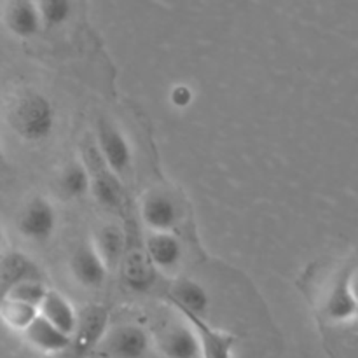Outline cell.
<instances>
[{
    "instance_id": "obj_1",
    "label": "cell",
    "mask_w": 358,
    "mask_h": 358,
    "mask_svg": "<svg viewBox=\"0 0 358 358\" xmlns=\"http://www.w3.org/2000/svg\"><path fill=\"white\" fill-rule=\"evenodd\" d=\"M7 122L23 142L41 143L55 131L56 108L44 93L27 90L9 103Z\"/></svg>"
},
{
    "instance_id": "obj_2",
    "label": "cell",
    "mask_w": 358,
    "mask_h": 358,
    "mask_svg": "<svg viewBox=\"0 0 358 358\" xmlns=\"http://www.w3.org/2000/svg\"><path fill=\"white\" fill-rule=\"evenodd\" d=\"M98 152L105 166L115 175H122L129 170L133 161L131 147L124 133L108 119H100L96 126Z\"/></svg>"
},
{
    "instance_id": "obj_3",
    "label": "cell",
    "mask_w": 358,
    "mask_h": 358,
    "mask_svg": "<svg viewBox=\"0 0 358 358\" xmlns=\"http://www.w3.org/2000/svg\"><path fill=\"white\" fill-rule=\"evenodd\" d=\"M58 224V215L45 198H34L27 203L17 219V231L34 243H45L52 238Z\"/></svg>"
},
{
    "instance_id": "obj_4",
    "label": "cell",
    "mask_w": 358,
    "mask_h": 358,
    "mask_svg": "<svg viewBox=\"0 0 358 358\" xmlns=\"http://www.w3.org/2000/svg\"><path fill=\"white\" fill-rule=\"evenodd\" d=\"M182 317L187 320L198 338L201 358H234L236 336L215 329L206 322L205 317L191 313H182Z\"/></svg>"
},
{
    "instance_id": "obj_5",
    "label": "cell",
    "mask_w": 358,
    "mask_h": 358,
    "mask_svg": "<svg viewBox=\"0 0 358 358\" xmlns=\"http://www.w3.org/2000/svg\"><path fill=\"white\" fill-rule=\"evenodd\" d=\"M150 338L138 325L114 329L103 341V353L108 358H143L149 353Z\"/></svg>"
},
{
    "instance_id": "obj_6",
    "label": "cell",
    "mask_w": 358,
    "mask_h": 358,
    "mask_svg": "<svg viewBox=\"0 0 358 358\" xmlns=\"http://www.w3.org/2000/svg\"><path fill=\"white\" fill-rule=\"evenodd\" d=\"M72 275L86 289H98L107 280V262L93 245H80L70 261Z\"/></svg>"
},
{
    "instance_id": "obj_7",
    "label": "cell",
    "mask_w": 358,
    "mask_h": 358,
    "mask_svg": "<svg viewBox=\"0 0 358 358\" xmlns=\"http://www.w3.org/2000/svg\"><path fill=\"white\" fill-rule=\"evenodd\" d=\"M3 21L7 30L23 41L34 38L44 27L35 0H9L3 13Z\"/></svg>"
},
{
    "instance_id": "obj_8",
    "label": "cell",
    "mask_w": 358,
    "mask_h": 358,
    "mask_svg": "<svg viewBox=\"0 0 358 358\" xmlns=\"http://www.w3.org/2000/svg\"><path fill=\"white\" fill-rule=\"evenodd\" d=\"M23 334L24 339L35 350H38L42 353H49V355H52V353H62L72 346V336L62 332L51 322L41 317V315L28 325Z\"/></svg>"
},
{
    "instance_id": "obj_9",
    "label": "cell",
    "mask_w": 358,
    "mask_h": 358,
    "mask_svg": "<svg viewBox=\"0 0 358 358\" xmlns=\"http://www.w3.org/2000/svg\"><path fill=\"white\" fill-rule=\"evenodd\" d=\"M38 315L69 336H73V332L77 331V325H79V315H77L76 308L65 296H62L56 290L48 289L41 306H38Z\"/></svg>"
},
{
    "instance_id": "obj_10",
    "label": "cell",
    "mask_w": 358,
    "mask_h": 358,
    "mask_svg": "<svg viewBox=\"0 0 358 358\" xmlns=\"http://www.w3.org/2000/svg\"><path fill=\"white\" fill-rule=\"evenodd\" d=\"M170 301L180 315L191 313L198 317H206L212 303L205 287L194 280H180L175 283L170 292Z\"/></svg>"
},
{
    "instance_id": "obj_11",
    "label": "cell",
    "mask_w": 358,
    "mask_h": 358,
    "mask_svg": "<svg viewBox=\"0 0 358 358\" xmlns=\"http://www.w3.org/2000/svg\"><path fill=\"white\" fill-rule=\"evenodd\" d=\"M142 219L152 231H171L178 222L177 203L166 194H150L142 206Z\"/></svg>"
},
{
    "instance_id": "obj_12",
    "label": "cell",
    "mask_w": 358,
    "mask_h": 358,
    "mask_svg": "<svg viewBox=\"0 0 358 358\" xmlns=\"http://www.w3.org/2000/svg\"><path fill=\"white\" fill-rule=\"evenodd\" d=\"M147 254L149 259L161 269H171L180 262L182 245L170 231H154L147 238Z\"/></svg>"
},
{
    "instance_id": "obj_13",
    "label": "cell",
    "mask_w": 358,
    "mask_h": 358,
    "mask_svg": "<svg viewBox=\"0 0 358 358\" xmlns=\"http://www.w3.org/2000/svg\"><path fill=\"white\" fill-rule=\"evenodd\" d=\"M161 352L166 358H201L198 338L191 325L168 331L161 339Z\"/></svg>"
},
{
    "instance_id": "obj_14",
    "label": "cell",
    "mask_w": 358,
    "mask_h": 358,
    "mask_svg": "<svg viewBox=\"0 0 358 358\" xmlns=\"http://www.w3.org/2000/svg\"><path fill=\"white\" fill-rule=\"evenodd\" d=\"M358 311V304L352 294L348 276H343L332 287L325 303V313L334 322H346L353 318Z\"/></svg>"
},
{
    "instance_id": "obj_15",
    "label": "cell",
    "mask_w": 358,
    "mask_h": 358,
    "mask_svg": "<svg viewBox=\"0 0 358 358\" xmlns=\"http://www.w3.org/2000/svg\"><path fill=\"white\" fill-rule=\"evenodd\" d=\"M38 317V308L31 306V304L20 303V301L9 299L3 297L0 303V320L16 332H24L28 325Z\"/></svg>"
},
{
    "instance_id": "obj_16",
    "label": "cell",
    "mask_w": 358,
    "mask_h": 358,
    "mask_svg": "<svg viewBox=\"0 0 358 358\" xmlns=\"http://www.w3.org/2000/svg\"><path fill=\"white\" fill-rule=\"evenodd\" d=\"M23 280H38L37 268L28 257L21 254H10L0 262V283H6V290Z\"/></svg>"
},
{
    "instance_id": "obj_17",
    "label": "cell",
    "mask_w": 358,
    "mask_h": 358,
    "mask_svg": "<svg viewBox=\"0 0 358 358\" xmlns=\"http://www.w3.org/2000/svg\"><path fill=\"white\" fill-rule=\"evenodd\" d=\"M59 187L66 198H84L91 191V175L83 164H70L59 178Z\"/></svg>"
},
{
    "instance_id": "obj_18",
    "label": "cell",
    "mask_w": 358,
    "mask_h": 358,
    "mask_svg": "<svg viewBox=\"0 0 358 358\" xmlns=\"http://www.w3.org/2000/svg\"><path fill=\"white\" fill-rule=\"evenodd\" d=\"M35 3L45 28L63 27L73 13L72 0H35Z\"/></svg>"
},
{
    "instance_id": "obj_19",
    "label": "cell",
    "mask_w": 358,
    "mask_h": 358,
    "mask_svg": "<svg viewBox=\"0 0 358 358\" xmlns=\"http://www.w3.org/2000/svg\"><path fill=\"white\" fill-rule=\"evenodd\" d=\"M103 318L98 317L96 313L90 315L86 322H80L77 325V331L72 336V345L76 343L77 352H87L98 343V339L103 334Z\"/></svg>"
},
{
    "instance_id": "obj_20",
    "label": "cell",
    "mask_w": 358,
    "mask_h": 358,
    "mask_svg": "<svg viewBox=\"0 0 358 358\" xmlns=\"http://www.w3.org/2000/svg\"><path fill=\"white\" fill-rule=\"evenodd\" d=\"M91 191L94 192L98 201L105 206V208H117L121 203V191L112 175L107 171H100L94 173V178L91 177Z\"/></svg>"
},
{
    "instance_id": "obj_21",
    "label": "cell",
    "mask_w": 358,
    "mask_h": 358,
    "mask_svg": "<svg viewBox=\"0 0 358 358\" xmlns=\"http://www.w3.org/2000/svg\"><path fill=\"white\" fill-rule=\"evenodd\" d=\"M94 247H96V250L100 252V255L108 266V262L112 264V262L121 257L122 247H124V236H122L121 229H117L115 226H105L98 233Z\"/></svg>"
},
{
    "instance_id": "obj_22",
    "label": "cell",
    "mask_w": 358,
    "mask_h": 358,
    "mask_svg": "<svg viewBox=\"0 0 358 358\" xmlns=\"http://www.w3.org/2000/svg\"><path fill=\"white\" fill-rule=\"evenodd\" d=\"M45 292H48V289H45L41 280H23V282H17L13 287H9L3 297H9V299L20 301V303H27L38 308L42 299H44Z\"/></svg>"
},
{
    "instance_id": "obj_23",
    "label": "cell",
    "mask_w": 358,
    "mask_h": 358,
    "mask_svg": "<svg viewBox=\"0 0 358 358\" xmlns=\"http://www.w3.org/2000/svg\"><path fill=\"white\" fill-rule=\"evenodd\" d=\"M170 96H171V103H173L175 107L187 108L189 105L192 103V100H194V91H192L189 86H185V84H178V86L173 87Z\"/></svg>"
},
{
    "instance_id": "obj_24",
    "label": "cell",
    "mask_w": 358,
    "mask_h": 358,
    "mask_svg": "<svg viewBox=\"0 0 358 358\" xmlns=\"http://www.w3.org/2000/svg\"><path fill=\"white\" fill-rule=\"evenodd\" d=\"M350 287H352V294H353V297H355V301L358 304V276H357V278L350 280Z\"/></svg>"
},
{
    "instance_id": "obj_25",
    "label": "cell",
    "mask_w": 358,
    "mask_h": 358,
    "mask_svg": "<svg viewBox=\"0 0 358 358\" xmlns=\"http://www.w3.org/2000/svg\"><path fill=\"white\" fill-rule=\"evenodd\" d=\"M3 243H6V238H3V231H2V227H0V255H2Z\"/></svg>"
},
{
    "instance_id": "obj_26",
    "label": "cell",
    "mask_w": 358,
    "mask_h": 358,
    "mask_svg": "<svg viewBox=\"0 0 358 358\" xmlns=\"http://www.w3.org/2000/svg\"><path fill=\"white\" fill-rule=\"evenodd\" d=\"M3 161H6V156H3V149H2V145H0V168H2Z\"/></svg>"
}]
</instances>
